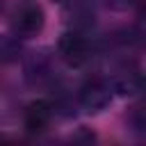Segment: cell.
Masks as SVG:
<instances>
[{
	"label": "cell",
	"instance_id": "1",
	"mask_svg": "<svg viewBox=\"0 0 146 146\" xmlns=\"http://www.w3.org/2000/svg\"><path fill=\"white\" fill-rule=\"evenodd\" d=\"M112 98H114V87H112L107 75H91V78H87L80 84L78 94H75L78 107H82L89 114H98L105 107H110Z\"/></svg>",
	"mask_w": 146,
	"mask_h": 146
},
{
	"label": "cell",
	"instance_id": "2",
	"mask_svg": "<svg viewBox=\"0 0 146 146\" xmlns=\"http://www.w3.org/2000/svg\"><path fill=\"white\" fill-rule=\"evenodd\" d=\"M46 27V11L39 2L25 0L11 14V36L14 39H34Z\"/></svg>",
	"mask_w": 146,
	"mask_h": 146
},
{
	"label": "cell",
	"instance_id": "3",
	"mask_svg": "<svg viewBox=\"0 0 146 146\" xmlns=\"http://www.w3.org/2000/svg\"><path fill=\"white\" fill-rule=\"evenodd\" d=\"M91 55L94 46L80 30H68L57 39V57L71 68H82L91 59Z\"/></svg>",
	"mask_w": 146,
	"mask_h": 146
},
{
	"label": "cell",
	"instance_id": "4",
	"mask_svg": "<svg viewBox=\"0 0 146 146\" xmlns=\"http://www.w3.org/2000/svg\"><path fill=\"white\" fill-rule=\"evenodd\" d=\"M55 114H57L55 103H50L46 98H36V100L27 103L23 110V128L32 135H41L50 128Z\"/></svg>",
	"mask_w": 146,
	"mask_h": 146
},
{
	"label": "cell",
	"instance_id": "5",
	"mask_svg": "<svg viewBox=\"0 0 146 146\" xmlns=\"http://www.w3.org/2000/svg\"><path fill=\"white\" fill-rule=\"evenodd\" d=\"M130 125H132L135 130H144L146 121H144V110H141V105H135V107L130 110Z\"/></svg>",
	"mask_w": 146,
	"mask_h": 146
},
{
	"label": "cell",
	"instance_id": "6",
	"mask_svg": "<svg viewBox=\"0 0 146 146\" xmlns=\"http://www.w3.org/2000/svg\"><path fill=\"white\" fill-rule=\"evenodd\" d=\"M128 2H130L132 7H141V0H128Z\"/></svg>",
	"mask_w": 146,
	"mask_h": 146
}]
</instances>
